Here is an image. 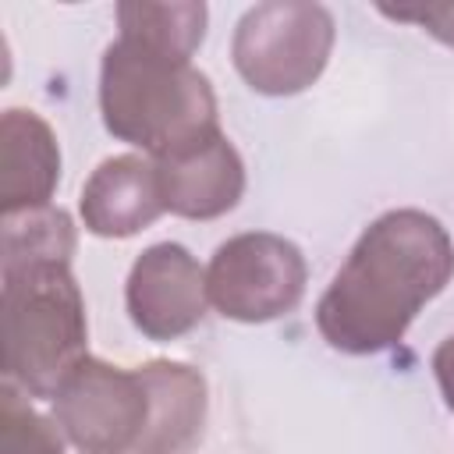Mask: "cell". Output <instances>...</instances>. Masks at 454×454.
Returning a JSON list of instances; mask_svg holds the SVG:
<instances>
[{
    "mask_svg": "<svg viewBox=\"0 0 454 454\" xmlns=\"http://www.w3.org/2000/svg\"><path fill=\"white\" fill-rule=\"evenodd\" d=\"M454 277V241L422 209H390L365 227L316 305L323 340L344 355L394 348L419 309Z\"/></svg>",
    "mask_w": 454,
    "mask_h": 454,
    "instance_id": "6da1fadb",
    "label": "cell"
},
{
    "mask_svg": "<svg viewBox=\"0 0 454 454\" xmlns=\"http://www.w3.org/2000/svg\"><path fill=\"white\" fill-rule=\"evenodd\" d=\"M99 110L114 138L145 149L153 160L220 128L213 85L192 60L121 35L99 64Z\"/></svg>",
    "mask_w": 454,
    "mask_h": 454,
    "instance_id": "7a4b0ae2",
    "label": "cell"
},
{
    "mask_svg": "<svg viewBox=\"0 0 454 454\" xmlns=\"http://www.w3.org/2000/svg\"><path fill=\"white\" fill-rule=\"evenodd\" d=\"M85 298L67 262L4 266V380L50 397L89 358Z\"/></svg>",
    "mask_w": 454,
    "mask_h": 454,
    "instance_id": "3957f363",
    "label": "cell"
},
{
    "mask_svg": "<svg viewBox=\"0 0 454 454\" xmlns=\"http://www.w3.org/2000/svg\"><path fill=\"white\" fill-rule=\"evenodd\" d=\"M333 50V14L319 4L270 0L245 11L234 28V67L262 96L309 89Z\"/></svg>",
    "mask_w": 454,
    "mask_h": 454,
    "instance_id": "277c9868",
    "label": "cell"
},
{
    "mask_svg": "<svg viewBox=\"0 0 454 454\" xmlns=\"http://www.w3.org/2000/svg\"><path fill=\"white\" fill-rule=\"evenodd\" d=\"M209 305L238 323H270L305 294V259L294 241L266 231L227 238L206 270Z\"/></svg>",
    "mask_w": 454,
    "mask_h": 454,
    "instance_id": "5b68a950",
    "label": "cell"
},
{
    "mask_svg": "<svg viewBox=\"0 0 454 454\" xmlns=\"http://www.w3.org/2000/svg\"><path fill=\"white\" fill-rule=\"evenodd\" d=\"M53 422L82 454H135L149 422L142 372L85 358L53 394Z\"/></svg>",
    "mask_w": 454,
    "mask_h": 454,
    "instance_id": "8992f818",
    "label": "cell"
},
{
    "mask_svg": "<svg viewBox=\"0 0 454 454\" xmlns=\"http://www.w3.org/2000/svg\"><path fill=\"white\" fill-rule=\"evenodd\" d=\"M124 301L131 323L149 340H174L206 316V270L177 241L149 245L128 273Z\"/></svg>",
    "mask_w": 454,
    "mask_h": 454,
    "instance_id": "52a82bcc",
    "label": "cell"
},
{
    "mask_svg": "<svg viewBox=\"0 0 454 454\" xmlns=\"http://www.w3.org/2000/svg\"><path fill=\"white\" fill-rule=\"evenodd\" d=\"M153 163L163 206L188 220L223 216L245 192V163L220 128Z\"/></svg>",
    "mask_w": 454,
    "mask_h": 454,
    "instance_id": "ba28073f",
    "label": "cell"
},
{
    "mask_svg": "<svg viewBox=\"0 0 454 454\" xmlns=\"http://www.w3.org/2000/svg\"><path fill=\"white\" fill-rule=\"evenodd\" d=\"M163 209L156 163L135 153L103 160L82 188V220L96 238H131Z\"/></svg>",
    "mask_w": 454,
    "mask_h": 454,
    "instance_id": "9c48e42d",
    "label": "cell"
},
{
    "mask_svg": "<svg viewBox=\"0 0 454 454\" xmlns=\"http://www.w3.org/2000/svg\"><path fill=\"white\" fill-rule=\"evenodd\" d=\"M60 181V145L35 110H4L0 117V209L4 216L50 206Z\"/></svg>",
    "mask_w": 454,
    "mask_h": 454,
    "instance_id": "30bf717a",
    "label": "cell"
},
{
    "mask_svg": "<svg viewBox=\"0 0 454 454\" xmlns=\"http://www.w3.org/2000/svg\"><path fill=\"white\" fill-rule=\"evenodd\" d=\"M149 390V422L135 454H184L206 422V380L181 362L138 369Z\"/></svg>",
    "mask_w": 454,
    "mask_h": 454,
    "instance_id": "8fae6325",
    "label": "cell"
},
{
    "mask_svg": "<svg viewBox=\"0 0 454 454\" xmlns=\"http://www.w3.org/2000/svg\"><path fill=\"white\" fill-rule=\"evenodd\" d=\"M206 4H121V39L142 43L156 53L192 60L206 35Z\"/></svg>",
    "mask_w": 454,
    "mask_h": 454,
    "instance_id": "7c38bea8",
    "label": "cell"
},
{
    "mask_svg": "<svg viewBox=\"0 0 454 454\" xmlns=\"http://www.w3.org/2000/svg\"><path fill=\"white\" fill-rule=\"evenodd\" d=\"M74 227L64 209L43 206L4 216V266L71 262Z\"/></svg>",
    "mask_w": 454,
    "mask_h": 454,
    "instance_id": "4fadbf2b",
    "label": "cell"
},
{
    "mask_svg": "<svg viewBox=\"0 0 454 454\" xmlns=\"http://www.w3.org/2000/svg\"><path fill=\"white\" fill-rule=\"evenodd\" d=\"M4 426H0V454H64V433L57 422L39 415L25 390L4 380Z\"/></svg>",
    "mask_w": 454,
    "mask_h": 454,
    "instance_id": "5bb4252c",
    "label": "cell"
},
{
    "mask_svg": "<svg viewBox=\"0 0 454 454\" xmlns=\"http://www.w3.org/2000/svg\"><path fill=\"white\" fill-rule=\"evenodd\" d=\"M387 18L397 21H411L419 28H426L429 35H436L440 43L454 46V4H401V7H380Z\"/></svg>",
    "mask_w": 454,
    "mask_h": 454,
    "instance_id": "9a60e30c",
    "label": "cell"
},
{
    "mask_svg": "<svg viewBox=\"0 0 454 454\" xmlns=\"http://www.w3.org/2000/svg\"><path fill=\"white\" fill-rule=\"evenodd\" d=\"M433 372H436V383H440V394L447 401V408L454 411V337H447L436 355H433Z\"/></svg>",
    "mask_w": 454,
    "mask_h": 454,
    "instance_id": "2e32d148",
    "label": "cell"
}]
</instances>
